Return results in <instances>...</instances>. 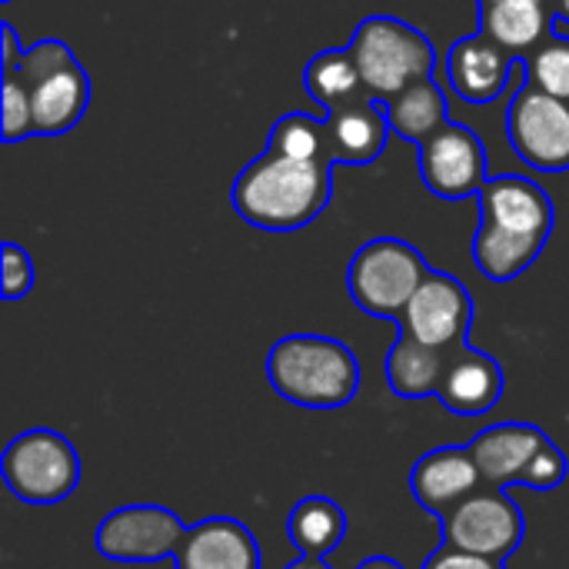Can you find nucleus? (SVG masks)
<instances>
[{
    "instance_id": "nucleus-9",
    "label": "nucleus",
    "mask_w": 569,
    "mask_h": 569,
    "mask_svg": "<svg viewBox=\"0 0 569 569\" xmlns=\"http://www.w3.org/2000/svg\"><path fill=\"white\" fill-rule=\"evenodd\" d=\"M420 147V180L440 200H467L483 190L487 147L483 140L457 120H447Z\"/></svg>"
},
{
    "instance_id": "nucleus-2",
    "label": "nucleus",
    "mask_w": 569,
    "mask_h": 569,
    "mask_svg": "<svg viewBox=\"0 0 569 569\" xmlns=\"http://www.w3.org/2000/svg\"><path fill=\"white\" fill-rule=\"evenodd\" d=\"M267 380L293 407L340 410L360 393V360L333 337L290 333L270 347Z\"/></svg>"
},
{
    "instance_id": "nucleus-21",
    "label": "nucleus",
    "mask_w": 569,
    "mask_h": 569,
    "mask_svg": "<svg viewBox=\"0 0 569 569\" xmlns=\"http://www.w3.org/2000/svg\"><path fill=\"white\" fill-rule=\"evenodd\" d=\"M543 240H533V237H517V233H507L487 220L477 223V233H473V243H470V253H473V263L480 267V273L493 283H510L517 280L520 273H527L537 257L543 253Z\"/></svg>"
},
{
    "instance_id": "nucleus-18",
    "label": "nucleus",
    "mask_w": 569,
    "mask_h": 569,
    "mask_svg": "<svg viewBox=\"0 0 569 569\" xmlns=\"http://www.w3.org/2000/svg\"><path fill=\"white\" fill-rule=\"evenodd\" d=\"M327 127H330V143H333V160L337 167H363L373 163L390 140V120H387V107L373 97H363L357 103H347L340 110L327 113Z\"/></svg>"
},
{
    "instance_id": "nucleus-14",
    "label": "nucleus",
    "mask_w": 569,
    "mask_h": 569,
    "mask_svg": "<svg viewBox=\"0 0 569 569\" xmlns=\"http://www.w3.org/2000/svg\"><path fill=\"white\" fill-rule=\"evenodd\" d=\"M173 563L177 569H260V547L247 523L210 517L187 527Z\"/></svg>"
},
{
    "instance_id": "nucleus-1",
    "label": "nucleus",
    "mask_w": 569,
    "mask_h": 569,
    "mask_svg": "<svg viewBox=\"0 0 569 569\" xmlns=\"http://www.w3.org/2000/svg\"><path fill=\"white\" fill-rule=\"evenodd\" d=\"M333 197V167L297 160L277 150H263L257 160H250L233 187L230 203L257 230H303L310 227Z\"/></svg>"
},
{
    "instance_id": "nucleus-24",
    "label": "nucleus",
    "mask_w": 569,
    "mask_h": 569,
    "mask_svg": "<svg viewBox=\"0 0 569 569\" xmlns=\"http://www.w3.org/2000/svg\"><path fill=\"white\" fill-rule=\"evenodd\" d=\"M387 107V120L390 130L400 133L410 143H423L433 130H440L450 117H447V97L440 90V83L433 77L417 80L413 87H407L403 93H397Z\"/></svg>"
},
{
    "instance_id": "nucleus-35",
    "label": "nucleus",
    "mask_w": 569,
    "mask_h": 569,
    "mask_svg": "<svg viewBox=\"0 0 569 569\" xmlns=\"http://www.w3.org/2000/svg\"><path fill=\"white\" fill-rule=\"evenodd\" d=\"M477 3H493V0H477ZM547 3H550V0H547Z\"/></svg>"
},
{
    "instance_id": "nucleus-12",
    "label": "nucleus",
    "mask_w": 569,
    "mask_h": 569,
    "mask_svg": "<svg viewBox=\"0 0 569 569\" xmlns=\"http://www.w3.org/2000/svg\"><path fill=\"white\" fill-rule=\"evenodd\" d=\"M523 63L507 47L490 40L487 33L460 37L447 53V80L453 93L467 103H493L503 90L510 73Z\"/></svg>"
},
{
    "instance_id": "nucleus-28",
    "label": "nucleus",
    "mask_w": 569,
    "mask_h": 569,
    "mask_svg": "<svg viewBox=\"0 0 569 569\" xmlns=\"http://www.w3.org/2000/svg\"><path fill=\"white\" fill-rule=\"evenodd\" d=\"M3 263H0V287H3V300H20L33 290V260L30 253L7 240L3 250H0Z\"/></svg>"
},
{
    "instance_id": "nucleus-29",
    "label": "nucleus",
    "mask_w": 569,
    "mask_h": 569,
    "mask_svg": "<svg viewBox=\"0 0 569 569\" xmlns=\"http://www.w3.org/2000/svg\"><path fill=\"white\" fill-rule=\"evenodd\" d=\"M569 473V460L567 453L550 440L533 460H530V467H527V473H523V480H520V487H533V490H557L563 480H567Z\"/></svg>"
},
{
    "instance_id": "nucleus-33",
    "label": "nucleus",
    "mask_w": 569,
    "mask_h": 569,
    "mask_svg": "<svg viewBox=\"0 0 569 569\" xmlns=\"http://www.w3.org/2000/svg\"><path fill=\"white\" fill-rule=\"evenodd\" d=\"M283 569H330L327 560H320V557H300L297 563H290V567Z\"/></svg>"
},
{
    "instance_id": "nucleus-16",
    "label": "nucleus",
    "mask_w": 569,
    "mask_h": 569,
    "mask_svg": "<svg viewBox=\"0 0 569 569\" xmlns=\"http://www.w3.org/2000/svg\"><path fill=\"white\" fill-rule=\"evenodd\" d=\"M437 397L457 417H483L503 397V367L487 350L467 343L450 353Z\"/></svg>"
},
{
    "instance_id": "nucleus-4",
    "label": "nucleus",
    "mask_w": 569,
    "mask_h": 569,
    "mask_svg": "<svg viewBox=\"0 0 569 569\" xmlns=\"http://www.w3.org/2000/svg\"><path fill=\"white\" fill-rule=\"evenodd\" d=\"M430 270L433 267L413 243L400 237H377L353 253L347 267V290L363 313L397 323Z\"/></svg>"
},
{
    "instance_id": "nucleus-27",
    "label": "nucleus",
    "mask_w": 569,
    "mask_h": 569,
    "mask_svg": "<svg viewBox=\"0 0 569 569\" xmlns=\"http://www.w3.org/2000/svg\"><path fill=\"white\" fill-rule=\"evenodd\" d=\"M33 137V107L30 90L17 70H3V143Z\"/></svg>"
},
{
    "instance_id": "nucleus-23",
    "label": "nucleus",
    "mask_w": 569,
    "mask_h": 569,
    "mask_svg": "<svg viewBox=\"0 0 569 569\" xmlns=\"http://www.w3.org/2000/svg\"><path fill=\"white\" fill-rule=\"evenodd\" d=\"M287 537L300 557L327 560L347 537V513L330 497H303L287 517Z\"/></svg>"
},
{
    "instance_id": "nucleus-13",
    "label": "nucleus",
    "mask_w": 569,
    "mask_h": 569,
    "mask_svg": "<svg viewBox=\"0 0 569 569\" xmlns=\"http://www.w3.org/2000/svg\"><path fill=\"white\" fill-rule=\"evenodd\" d=\"M480 487H483V477L470 447H437L427 457H420L410 473L413 500L437 520L457 510Z\"/></svg>"
},
{
    "instance_id": "nucleus-10",
    "label": "nucleus",
    "mask_w": 569,
    "mask_h": 569,
    "mask_svg": "<svg viewBox=\"0 0 569 569\" xmlns=\"http://www.w3.org/2000/svg\"><path fill=\"white\" fill-rule=\"evenodd\" d=\"M470 323H473L470 290L457 277L430 270V277L407 303L403 317L397 320V330H407L410 337L437 350H460L467 347Z\"/></svg>"
},
{
    "instance_id": "nucleus-19",
    "label": "nucleus",
    "mask_w": 569,
    "mask_h": 569,
    "mask_svg": "<svg viewBox=\"0 0 569 569\" xmlns=\"http://www.w3.org/2000/svg\"><path fill=\"white\" fill-rule=\"evenodd\" d=\"M480 33L507 47L513 57H527L553 33V10L547 0H493L477 3Z\"/></svg>"
},
{
    "instance_id": "nucleus-15",
    "label": "nucleus",
    "mask_w": 569,
    "mask_h": 569,
    "mask_svg": "<svg viewBox=\"0 0 569 569\" xmlns=\"http://www.w3.org/2000/svg\"><path fill=\"white\" fill-rule=\"evenodd\" d=\"M550 443V437L533 423H493L470 440V453L480 467L483 487L507 490L517 487L530 460Z\"/></svg>"
},
{
    "instance_id": "nucleus-26",
    "label": "nucleus",
    "mask_w": 569,
    "mask_h": 569,
    "mask_svg": "<svg viewBox=\"0 0 569 569\" xmlns=\"http://www.w3.org/2000/svg\"><path fill=\"white\" fill-rule=\"evenodd\" d=\"M527 83L540 87L550 97L569 100V37L550 33L537 50L523 57Z\"/></svg>"
},
{
    "instance_id": "nucleus-31",
    "label": "nucleus",
    "mask_w": 569,
    "mask_h": 569,
    "mask_svg": "<svg viewBox=\"0 0 569 569\" xmlns=\"http://www.w3.org/2000/svg\"><path fill=\"white\" fill-rule=\"evenodd\" d=\"M0 43H3V53H0V63H3V70H17V63H20V57H23V50H20V43H17V30H13V23H0Z\"/></svg>"
},
{
    "instance_id": "nucleus-20",
    "label": "nucleus",
    "mask_w": 569,
    "mask_h": 569,
    "mask_svg": "<svg viewBox=\"0 0 569 569\" xmlns=\"http://www.w3.org/2000/svg\"><path fill=\"white\" fill-rule=\"evenodd\" d=\"M453 350H437L410 337L407 330L397 333L390 353H387V383L400 400H423L437 397L440 380L447 373Z\"/></svg>"
},
{
    "instance_id": "nucleus-5",
    "label": "nucleus",
    "mask_w": 569,
    "mask_h": 569,
    "mask_svg": "<svg viewBox=\"0 0 569 569\" xmlns=\"http://www.w3.org/2000/svg\"><path fill=\"white\" fill-rule=\"evenodd\" d=\"M0 473L7 490L20 503L53 507L63 503L80 483V457L73 443L57 430H27L3 450Z\"/></svg>"
},
{
    "instance_id": "nucleus-3",
    "label": "nucleus",
    "mask_w": 569,
    "mask_h": 569,
    "mask_svg": "<svg viewBox=\"0 0 569 569\" xmlns=\"http://www.w3.org/2000/svg\"><path fill=\"white\" fill-rule=\"evenodd\" d=\"M350 50L360 67L367 93L380 103H390L417 80L433 77L437 67V50L430 37L410 27L407 20L387 13L360 20Z\"/></svg>"
},
{
    "instance_id": "nucleus-34",
    "label": "nucleus",
    "mask_w": 569,
    "mask_h": 569,
    "mask_svg": "<svg viewBox=\"0 0 569 569\" xmlns=\"http://www.w3.org/2000/svg\"><path fill=\"white\" fill-rule=\"evenodd\" d=\"M550 10H553V17H557V20L569 23V0H550Z\"/></svg>"
},
{
    "instance_id": "nucleus-32",
    "label": "nucleus",
    "mask_w": 569,
    "mask_h": 569,
    "mask_svg": "<svg viewBox=\"0 0 569 569\" xmlns=\"http://www.w3.org/2000/svg\"><path fill=\"white\" fill-rule=\"evenodd\" d=\"M357 569H403L400 560H390V557H370V560H363Z\"/></svg>"
},
{
    "instance_id": "nucleus-6",
    "label": "nucleus",
    "mask_w": 569,
    "mask_h": 569,
    "mask_svg": "<svg viewBox=\"0 0 569 569\" xmlns=\"http://www.w3.org/2000/svg\"><path fill=\"white\" fill-rule=\"evenodd\" d=\"M440 530L447 547L507 563L523 543L527 520L510 493L480 487L473 497H467L457 510H450L440 520Z\"/></svg>"
},
{
    "instance_id": "nucleus-36",
    "label": "nucleus",
    "mask_w": 569,
    "mask_h": 569,
    "mask_svg": "<svg viewBox=\"0 0 569 569\" xmlns=\"http://www.w3.org/2000/svg\"><path fill=\"white\" fill-rule=\"evenodd\" d=\"M3 3H10V0H3Z\"/></svg>"
},
{
    "instance_id": "nucleus-7",
    "label": "nucleus",
    "mask_w": 569,
    "mask_h": 569,
    "mask_svg": "<svg viewBox=\"0 0 569 569\" xmlns=\"http://www.w3.org/2000/svg\"><path fill=\"white\" fill-rule=\"evenodd\" d=\"M507 137L527 167L563 173L569 170V100L523 83L507 110Z\"/></svg>"
},
{
    "instance_id": "nucleus-17",
    "label": "nucleus",
    "mask_w": 569,
    "mask_h": 569,
    "mask_svg": "<svg viewBox=\"0 0 569 569\" xmlns=\"http://www.w3.org/2000/svg\"><path fill=\"white\" fill-rule=\"evenodd\" d=\"M33 107V137H63L90 107V77L80 60L63 63L37 83H27Z\"/></svg>"
},
{
    "instance_id": "nucleus-11",
    "label": "nucleus",
    "mask_w": 569,
    "mask_h": 569,
    "mask_svg": "<svg viewBox=\"0 0 569 569\" xmlns=\"http://www.w3.org/2000/svg\"><path fill=\"white\" fill-rule=\"evenodd\" d=\"M477 207H480V220L507 233L533 237L543 243L553 233V200L530 177H517V173L490 177L477 193Z\"/></svg>"
},
{
    "instance_id": "nucleus-30",
    "label": "nucleus",
    "mask_w": 569,
    "mask_h": 569,
    "mask_svg": "<svg viewBox=\"0 0 569 569\" xmlns=\"http://www.w3.org/2000/svg\"><path fill=\"white\" fill-rule=\"evenodd\" d=\"M423 569H503V563L497 560H487V557H477V553H467V550H457V547H440L433 557H427Z\"/></svg>"
},
{
    "instance_id": "nucleus-25",
    "label": "nucleus",
    "mask_w": 569,
    "mask_h": 569,
    "mask_svg": "<svg viewBox=\"0 0 569 569\" xmlns=\"http://www.w3.org/2000/svg\"><path fill=\"white\" fill-rule=\"evenodd\" d=\"M267 147L277 150V153L297 157V160H313V163H330V167H337L327 117L320 120V117H310V113H283V117L273 123Z\"/></svg>"
},
{
    "instance_id": "nucleus-22",
    "label": "nucleus",
    "mask_w": 569,
    "mask_h": 569,
    "mask_svg": "<svg viewBox=\"0 0 569 569\" xmlns=\"http://www.w3.org/2000/svg\"><path fill=\"white\" fill-rule=\"evenodd\" d=\"M303 87H307L310 100L320 103L327 113L370 97L350 47H330V50L317 53L303 70Z\"/></svg>"
},
{
    "instance_id": "nucleus-8",
    "label": "nucleus",
    "mask_w": 569,
    "mask_h": 569,
    "mask_svg": "<svg viewBox=\"0 0 569 569\" xmlns=\"http://www.w3.org/2000/svg\"><path fill=\"white\" fill-rule=\"evenodd\" d=\"M187 523L157 503H130L107 513L97 527V553L113 563H157L173 560Z\"/></svg>"
}]
</instances>
